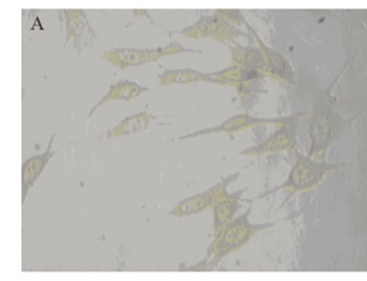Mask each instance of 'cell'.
Returning a JSON list of instances; mask_svg holds the SVG:
<instances>
[{
	"label": "cell",
	"mask_w": 367,
	"mask_h": 281,
	"mask_svg": "<svg viewBox=\"0 0 367 281\" xmlns=\"http://www.w3.org/2000/svg\"><path fill=\"white\" fill-rule=\"evenodd\" d=\"M246 191L247 188H243L229 194L225 200L220 202L213 208V239H217L225 228L236 218L238 210L243 208V204L240 203L241 196Z\"/></svg>",
	"instance_id": "obj_12"
},
{
	"label": "cell",
	"mask_w": 367,
	"mask_h": 281,
	"mask_svg": "<svg viewBox=\"0 0 367 281\" xmlns=\"http://www.w3.org/2000/svg\"><path fill=\"white\" fill-rule=\"evenodd\" d=\"M176 33L188 37V38L195 39V40L213 39L225 45L231 44V43L235 44L237 42V38L247 36L245 31H241L215 12L210 15L200 13L197 22H195L191 26L181 29L180 31H176Z\"/></svg>",
	"instance_id": "obj_4"
},
{
	"label": "cell",
	"mask_w": 367,
	"mask_h": 281,
	"mask_svg": "<svg viewBox=\"0 0 367 281\" xmlns=\"http://www.w3.org/2000/svg\"><path fill=\"white\" fill-rule=\"evenodd\" d=\"M153 119H155L154 116H151L147 111L133 114V115L129 116L127 119H123L121 123L117 124L113 129L108 130L107 139H111L113 137H124V135L141 133V131L146 130Z\"/></svg>",
	"instance_id": "obj_16"
},
{
	"label": "cell",
	"mask_w": 367,
	"mask_h": 281,
	"mask_svg": "<svg viewBox=\"0 0 367 281\" xmlns=\"http://www.w3.org/2000/svg\"><path fill=\"white\" fill-rule=\"evenodd\" d=\"M198 82L215 84L217 80L210 74L197 71L191 68L164 69V72L158 76L161 86L174 85V84H194Z\"/></svg>",
	"instance_id": "obj_14"
},
{
	"label": "cell",
	"mask_w": 367,
	"mask_h": 281,
	"mask_svg": "<svg viewBox=\"0 0 367 281\" xmlns=\"http://www.w3.org/2000/svg\"><path fill=\"white\" fill-rule=\"evenodd\" d=\"M210 76L217 80L218 85L220 86H233L237 88L241 84L249 83L256 80H264L266 78L265 74L261 72L253 71L243 67L231 66L222 69L219 71L210 72Z\"/></svg>",
	"instance_id": "obj_15"
},
{
	"label": "cell",
	"mask_w": 367,
	"mask_h": 281,
	"mask_svg": "<svg viewBox=\"0 0 367 281\" xmlns=\"http://www.w3.org/2000/svg\"><path fill=\"white\" fill-rule=\"evenodd\" d=\"M236 92L239 99H240L241 105L247 111L252 109L255 101L261 94H267V90L263 87V80H256L249 82V83L241 84L236 88Z\"/></svg>",
	"instance_id": "obj_19"
},
{
	"label": "cell",
	"mask_w": 367,
	"mask_h": 281,
	"mask_svg": "<svg viewBox=\"0 0 367 281\" xmlns=\"http://www.w3.org/2000/svg\"><path fill=\"white\" fill-rule=\"evenodd\" d=\"M343 167V164H339V163L317 161L309 155L306 156V155L295 151V162L288 173L286 180L282 185H278L268 191L260 194L256 200L266 198L279 190L291 192V196H293V194L313 189L315 187L323 182L329 173L339 170Z\"/></svg>",
	"instance_id": "obj_3"
},
{
	"label": "cell",
	"mask_w": 367,
	"mask_h": 281,
	"mask_svg": "<svg viewBox=\"0 0 367 281\" xmlns=\"http://www.w3.org/2000/svg\"><path fill=\"white\" fill-rule=\"evenodd\" d=\"M209 208L205 194H197L190 198H184L182 201L174 206V210L170 212V216L174 218L186 217V216L196 215L203 213L204 210Z\"/></svg>",
	"instance_id": "obj_17"
},
{
	"label": "cell",
	"mask_w": 367,
	"mask_h": 281,
	"mask_svg": "<svg viewBox=\"0 0 367 281\" xmlns=\"http://www.w3.org/2000/svg\"><path fill=\"white\" fill-rule=\"evenodd\" d=\"M146 92H149V88L141 86L137 82L129 80H120L117 83L109 86V90H108L107 94L92 108L91 111L88 112V117L90 119L98 108L101 107L107 102L115 101V100L129 101V100L138 97L141 94Z\"/></svg>",
	"instance_id": "obj_13"
},
{
	"label": "cell",
	"mask_w": 367,
	"mask_h": 281,
	"mask_svg": "<svg viewBox=\"0 0 367 281\" xmlns=\"http://www.w3.org/2000/svg\"><path fill=\"white\" fill-rule=\"evenodd\" d=\"M63 15L65 17V29H66L65 45L70 40L74 41L76 53L81 54L82 50L91 46L97 38L95 31L90 25L83 10L64 9Z\"/></svg>",
	"instance_id": "obj_7"
},
{
	"label": "cell",
	"mask_w": 367,
	"mask_h": 281,
	"mask_svg": "<svg viewBox=\"0 0 367 281\" xmlns=\"http://www.w3.org/2000/svg\"><path fill=\"white\" fill-rule=\"evenodd\" d=\"M354 119H345L334 111L329 100L320 97L308 121L310 139L309 156L327 151L350 128Z\"/></svg>",
	"instance_id": "obj_2"
},
{
	"label": "cell",
	"mask_w": 367,
	"mask_h": 281,
	"mask_svg": "<svg viewBox=\"0 0 367 281\" xmlns=\"http://www.w3.org/2000/svg\"><path fill=\"white\" fill-rule=\"evenodd\" d=\"M56 137L55 133L51 135L48 146L46 151L41 154L31 156L22 164V204L25 203L27 194L33 188L35 182H37L40 175L42 174L43 170L46 169L49 161L53 158L55 151H52V145L54 143V139Z\"/></svg>",
	"instance_id": "obj_10"
},
{
	"label": "cell",
	"mask_w": 367,
	"mask_h": 281,
	"mask_svg": "<svg viewBox=\"0 0 367 281\" xmlns=\"http://www.w3.org/2000/svg\"><path fill=\"white\" fill-rule=\"evenodd\" d=\"M227 46L231 51V65L261 72L268 76L266 57L259 45H241L236 42L235 44H227Z\"/></svg>",
	"instance_id": "obj_11"
},
{
	"label": "cell",
	"mask_w": 367,
	"mask_h": 281,
	"mask_svg": "<svg viewBox=\"0 0 367 281\" xmlns=\"http://www.w3.org/2000/svg\"><path fill=\"white\" fill-rule=\"evenodd\" d=\"M292 117H293V115L279 116V117L266 119V117H258V116L250 115L249 113L236 114V115L231 116L227 121L215 126V127L207 128V129H203V130L188 133V135L178 137L177 139L181 141V139H190V137H203V135L222 133H227L229 137H233L234 133L246 130L249 128L264 125H282V124L290 121Z\"/></svg>",
	"instance_id": "obj_6"
},
{
	"label": "cell",
	"mask_w": 367,
	"mask_h": 281,
	"mask_svg": "<svg viewBox=\"0 0 367 281\" xmlns=\"http://www.w3.org/2000/svg\"><path fill=\"white\" fill-rule=\"evenodd\" d=\"M178 271H188V272H206V271H210L209 269V260L206 257L205 260L202 262L197 263V264L192 265V266H182L179 267Z\"/></svg>",
	"instance_id": "obj_21"
},
{
	"label": "cell",
	"mask_w": 367,
	"mask_h": 281,
	"mask_svg": "<svg viewBox=\"0 0 367 281\" xmlns=\"http://www.w3.org/2000/svg\"><path fill=\"white\" fill-rule=\"evenodd\" d=\"M246 26L250 31L251 36L256 41L266 57L267 65H268V76L279 82H284V83L295 84V72H294L291 62H288L282 53L265 44L256 31L248 23Z\"/></svg>",
	"instance_id": "obj_9"
},
{
	"label": "cell",
	"mask_w": 367,
	"mask_h": 281,
	"mask_svg": "<svg viewBox=\"0 0 367 281\" xmlns=\"http://www.w3.org/2000/svg\"><path fill=\"white\" fill-rule=\"evenodd\" d=\"M239 176H240V172L229 175L227 178H222L221 182H218L215 186L210 187L209 189L204 191V194H205L206 198H207L209 208L213 210L217 204H219L220 202L223 201V200H225L229 196V192H227V188H229V185L233 184L234 182H236Z\"/></svg>",
	"instance_id": "obj_18"
},
{
	"label": "cell",
	"mask_w": 367,
	"mask_h": 281,
	"mask_svg": "<svg viewBox=\"0 0 367 281\" xmlns=\"http://www.w3.org/2000/svg\"><path fill=\"white\" fill-rule=\"evenodd\" d=\"M303 115L304 113L294 114L290 121L279 125V128L270 137L254 146L243 149L239 155L259 157L282 151H295L297 147L298 123Z\"/></svg>",
	"instance_id": "obj_5"
},
{
	"label": "cell",
	"mask_w": 367,
	"mask_h": 281,
	"mask_svg": "<svg viewBox=\"0 0 367 281\" xmlns=\"http://www.w3.org/2000/svg\"><path fill=\"white\" fill-rule=\"evenodd\" d=\"M252 205L247 208L245 213L235 218L225 228L217 239H213L207 248V259L209 260L210 271L218 266L225 257L239 250L250 243L260 232L274 227V222L252 223L250 216Z\"/></svg>",
	"instance_id": "obj_1"
},
{
	"label": "cell",
	"mask_w": 367,
	"mask_h": 281,
	"mask_svg": "<svg viewBox=\"0 0 367 281\" xmlns=\"http://www.w3.org/2000/svg\"><path fill=\"white\" fill-rule=\"evenodd\" d=\"M218 15H221L223 19L229 21L231 24L235 25H247L248 22L246 21L245 17H243V12L240 10L237 9H218L215 11Z\"/></svg>",
	"instance_id": "obj_20"
},
{
	"label": "cell",
	"mask_w": 367,
	"mask_h": 281,
	"mask_svg": "<svg viewBox=\"0 0 367 281\" xmlns=\"http://www.w3.org/2000/svg\"><path fill=\"white\" fill-rule=\"evenodd\" d=\"M101 57L113 66L124 70L129 67L141 66L147 62H156L162 58V53L160 46L140 50L133 48H115L104 52Z\"/></svg>",
	"instance_id": "obj_8"
}]
</instances>
